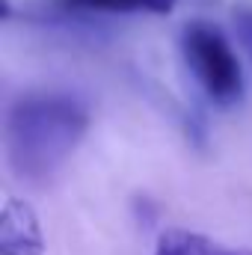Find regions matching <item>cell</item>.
<instances>
[{
    "mask_svg": "<svg viewBox=\"0 0 252 255\" xmlns=\"http://www.w3.org/2000/svg\"><path fill=\"white\" fill-rule=\"evenodd\" d=\"M151 255H252V250L229 247V244H220L208 235L187 232V229H166L160 232Z\"/></svg>",
    "mask_w": 252,
    "mask_h": 255,
    "instance_id": "obj_4",
    "label": "cell"
},
{
    "mask_svg": "<svg viewBox=\"0 0 252 255\" xmlns=\"http://www.w3.org/2000/svg\"><path fill=\"white\" fill-rule=\"evenodd\" d=\"M0 255H45V235L36 211L9 196L0 211Z\"/></svg>",
    "mask_w": 252,
    "mask_h": 255,
    "instance_id": "obj_3",
    "label": "cell"
},
{
    "mask_svg": "<svg viewBox=\"0 0 252 255\" xmlns=\"http://www.w3.org/2000/svg\"><path fill=\"white\" fill-rule=\"evenodd\" d=\"M89 130V110L71 92H27L6 113V157L18 178H54Z\"/></svg>",
    "mask_w": 252,
    "mask_h": 255,
    "instance_id": "obj_1",
    "label": "cell"
},
{
    "mask_svg": "<svg viewBox=\"0 0 252 255\" xmlns=\"http://www.w3.org/2000/svg\"><path fill=\"white\" fill-rule=\"evenodd\" d=\"M181 63L190 71L196 89L217 107H235L247 92L244 65L232 39L211 21H190L178 36Z\"/></svg>",
    "mask_w": 252,
    "mask_h": 255,
    "instance_id": "obj_2",
    "label": "cell"
},
{
    "mask_svg": "<svg viewBox=\"0 0 252 255\" xmlns=\"http://www.w3.org/2000/svg\"><path fill=\"white\" fill-rule=\"evenodd\" d=\"M181 0H60L71 12L95 15H169Z\"/></svg>",
    "mask_w": 252,
    "mask_h": 255,
    "instance_id": "obj_5",
    "label": "cell"
},
{
    "mask_svg": "<svg viewBox=\"0 0 252 255\" xmlns=\"http://www.w3.org/2000/svg\"><path fill=\"white\" fill-rule=\"evenodd\" d=\"M235 27H238L241 42L247 45V51L252 54V9H238L235 12Z\"/></svg>",
    "mask_w": 252,
    "mask_h": 255,
    "instance_id": "obj_6",
    "label": "cell"
}]
</instances>
